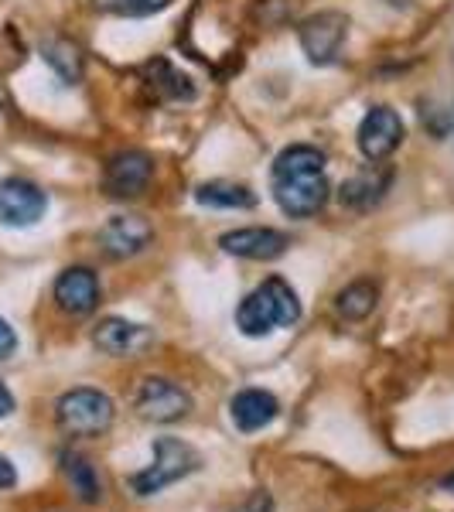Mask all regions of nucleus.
I'll list each match as a JSON object with an SVG mask.
<instances>
[{
    "mask_svg": "<svg viewBox=\"0 0 454 512\" xmlns=\"http://www.w3.org/2000/svg\"><path fill=\"white\" fill-rule=\"evenodd\" d=\"M229 414H233V424L239 431L253 434V431H263L267 424H274L280 414V403H277V396L267 390H243L233 396Z\"/></svg>",
    "mask_w": 454,
    "mask_h": 512,
    "instance_id": "obj_15",
    "label": "nucleus"
},
{
    "mask_svg": "<svg viewBox=\"0 0 454 512\" xmlns=\"http://www.w3.org/2000/svg\"><path fill=\"white\" fill-rule=\"evenodd\" d=\"M41 55H45V62L55 69V76H59L62 82H69V86H76V82L82 79V65H86V59H82V48L76 45V41L69 38H52L41 45Z\"/></svg>",
    "mask_w": 454,
    "mask_h": 512,
    "instance_id": "obj_18",
    "label": "nucleus"
},
{
    "mask_svg": "<svg viewBox=\"0 0 454 512\" xmlns=\"http://www.w3.org/2000/svg\"><path fill=\"white\" fill-rule=\"evenodd\" d=\"M154 342V332L144 325H134L127 318H103L93 332V345L99 352L113 355V359H127V355H140Z\"/></svg>",
    "mask_w": 454,
    "mask_h": 512,
    "instance_id": "obj_14",
    "label": "nucleus"
},
{
    "mask_svg": "<svg viewBox=\"0 0 454 512\" xmlns=\"http://www.w3.org/2000/svg\"><path fill=\"white\" fill-rule=\"evenodd\" d=\"M151 243H154V226L144 216H134V212L113 216L99 229V246H103V253L110 260H130V256L144 253Z\"/></svg>",
    "mask_w": 454,
    "mask_h": 512,
    "instance_id": "obj_10",
    "label": "nucleus"
},
{
    "mask_svg": "<svg viewBox=\"0 0 454 512\" xmlns=\"http://www.w3.org/2000/svg\"><path fill=\"white\" fill-rule=\"evenodd\" d=\"M14 352H18V335H14V328L0 318V362L11 359Z\"/></svg>",
    "mask_w": 454,
    "mask_h": 512,
    "instance_id": "obj_22",
    "label": "nucleus"
},
{
    "mask_svg": "<svg viewBox=\"0 0 454 512\" xmlns=\"http://www.w3.org/2000/svg\"><path fill=\"white\" fill-rule=\"evenodd\" d=\"M134 407L144 420H154V424H171V420H181L192 410V396L181 390L178 383L164 376H147L140 379Z\"/></svg>",
    "mask_w": 454,
    "mask_h": 512,
    "instance_id": "obj_6",
    "label": "nucleus"
},
{
    "mask_svg": "<svg viewBox=\"0 0 454 512\" xmlns=\"http://www.w3.org/2000/svg\"><path fill=\"white\" fill-rule=\"evenodd\" d=\"M219 246L229 256H239V260H277V256L287 253L291 236L270 226H246V229H233V233L219 236Z\"/></svg>",
    "mask_w": 454,
    "mask_h": 512,
    "instance_id": "obj_11",
    "label": "nucleus"
},
{
    "mask_svg": "<svg viewBox=\"0 0 454 512\" xmlns=\"http://www.w3.org/2000/svg\"><path fill=\"white\" fill-rule=\"evenodd\" d=\"M297 38H301V48L311 65H335L345 38H349V18L342 11H318L301 21Z\"/></svg>",
    "mask_w": 454,
    "mask_h": 512,
    "instance_id": "obj_5",
    "label": "nucleus"
},
{
    "mask_svg": "<svg viewBox=\"0 0 454 512\" xmlns=\"http://www.w3.org/2000/svg\"><path fill=\"white\" fill-rule=\"evenodd\" d=\"M171 0H93L96 11L117 14V18H147V14L164 11Z\"/></svg>",
    "mask_w": 454,
    "mask_h": 512,
    "instance_id": "obj_21",
    "label": "nucleus"
},
{
    "mask_svg": "<svg viewBox=\"0 0 454 512\" xmlns=\"http://www.w3.org/2000/svg\"><path fill=\"white\" fill-rule=\"evenodd\" d=\"M198 468H202V458H198V451L192 444L178 441V437H158V441H154V465L130 475V492L147 499V495H158L161 489H168V485L195 475Z\"/></svg>",
    "mask_w": 454,
    "mask_h": 512,
    "instance_id": "obj_3",
    "label": "nucleus"
},
{
    "mask_svg": "<svg viewBox=\"0 0 454 512\" xmlns=\"http://www.w3.org/2000/svg\"><path fill=\"white\" fill-rule=\"evenodd\" d=\"M297 318H301V301H297L294 287L280 277L263 280L236 308V328L246 338H263L274 328H291Z\"/></svg>",
    "mask_w": 454,
    "mask_h": 512,
    "instance_id": "obj_2",
    "label": "nucleus"
},
{
    "mask_svg": "<svg viewBox=\"0 0 454 512\" xmlns=\"http://www.w3.org/2000/svg\"><path fill=\"white\" fill-rule=\"evenodd\" d=\"M195 202L209 205V209H253L257 195L236 181H205L195 188Z\"/></svg>",
    "mask_w": 454,
    "mask_h": 512,
    "instance_id": "obj_16",
    "label": "nucleus"
},
{
    "mask_svg": "<svg viewBox=\"0 0 454 512\" xmlns=\"http://www.w3.org/2000/svg\"><path fill=\"white\" fill-rule=\"evenodd\" d=\"M11 414H14V396L4 383H0V420L11 417Z\"/></svg>",
    "mask_w": 454,
    "mask_h": 512,
    "instance_id": "obj_25",
    "label": "nucleus"
},
{
    "mask_svg": "<svg viewBox=\"0 0 454 512\" xmlns=\"http://www.w3.org/2000/svg\"><path fill=\"white\" fill-rule=\"evenodd\" d=\"M390 185H393V168L373 161L362 171H356L349 181H342V188H338V202L352 212H369L383 202L386 192H390Z\"/></svg>",
    "mask_w": 454,
    "mask_h": 512,
    "instance_id": "obj_12",
    "label": "nucleus"
},
{
    "mask_svg": "<svg viewBox=\"0 0 454 512\" xmlns=\"http://www.w3.org/2000/svg\"><path fill=\"white\" fill-rule=\"evenodd\" d=\"M236 512H274V499H270V492L260 489V492H253Z\"/></svg>",
    "mask_w": 454,
    "mask_h": 512,
    "instance_id": "obj_23",
    "label": "nucleus"
},
{
    "mask_svg": "<svg viewBox=\"0 0 454 512\" xmlns=\"http://www.w3.org/2000/svg\"><path fill=\"white\" fill-rule=\"evenodd\" d=\"M147 72H151V86H154V93L164 96V99H175V103H181V99H195V86H192V79L188 76H181V72L171 69L168 62L158 59V62H151L147 65Z\"/></svg>",
    "mask_w": 454,
    "mask_h": 512,
    "instance_id": "obj_20",
    "label": "nucleus"
},
{
    "mask_svg": "<svg viewBox=\"0 0 454 512\" xmlns=\"http://www.w3.org/2000/svg\"><path fill=\"white\" fill-rule=\"evenodd\" d=\"M151 178H154V161H151V154H144V151H120V154H113L103 168L106 195L120 198V202L144 195Z\"/></svg>",
    "mask_w": 454,
    "mask_h": 512,
    "instance_id": "obj_7",
    "label": "nucleus"
},
{
    "mask_svg": "<svg viewBox=\"0 0 454 512\" xmlns=\"http://www.w3.org/2000/svg\"><path fill=\"white\" fill-rule=\"evenodd\" d=\"M379 304V287L373 280H352L345 291H338L335 297V315L342 321H362L376 311Z\"/></svg>",
    "mask_w": 454,
    "mask_h": 512,
    "instance_id": "obj_17",
    "label": "nucleus"
},
{
    "mask_svg": "<svg viewBox=\"0 0 454 512\" xmlns=\"http://www.w3.org/2000/svg\"><path fill=\"white\" fill-rule=\"evenodd\" d=\"M55 304L72 318H86L99 308V280L89 267H69L55 280Z\"/></svg>",
    "mask_w": 454,
    "mask_h": 512,
    "instance_id": "obj_13",
    "label": "nucleus"
},
{
    "mask_svg": "<svg viewBox=\"0 0 454 512\" xmlns=\"http://www.w3.org/2000/svg\"><path fill=\"white\" fill-rule=\"evenodd\" d=\"M48 212V195L28 178H4L0 181V222L14 229L35 226Z\"/></svg>",
    "mask_w": 454,
    "mask_h": 512,
    "instance_id": "obj_8",
    "label": "nucleus"
},
{
    "mask_svg": "<svg viewBox=\"0 0 454 512\" xmlns=\"http://www.w3.org/2000/svg\"><path fill=\"white\" fill-rule=\"evenodd\" d=\"M14 485H18V472H14L11 461L0 454V489H14Z\"/></svg>",
    "mask_w": 454,
    "mask_h": 512,
    "instance_id": "obj_24",
    "label": "nucleus"
},
{
    "mask_svg": "<svg viewBox=\"0 0 454 512\" xmlns=\"http://www.w3.org/2000/svg\"><path fill=\"white\" fill-rule=\"evenodd\" d=\"M441 489H444V492H454V472L441 478Z\"/></svg>",
    "mask_w": 454,
    "mask_h": 512,
    "instance_id": "obj_26",
    "label": "nucleus"
},
{
    "mask_svg": "<svg viewBox=\"0 0 454 512\" xmlns=\"http://www.w3.org/2000/svg\"><path fill=\"white\" fill-rule=\"evenodd\" d=\"M359 151L366 161H386L403 144V120L390 106H373L359 123Z\"/></svg>",
    "mask_w": 454,
    "mask_h": 512,
    "instance_id": "obj_9",
    "label": "nucleus"
},
{
    "mask_svg": "<svg viewBox=\"0 0 454 512\" xmlns=\"http://www.w3.org/2000/svg\"><path fill=\"white\" fill-rule=\"evenodd\" d=\"M113 400L106 393L93 390V386H79L69 390L55 403V424L69 437H99L113 427Z\"/></svg>",
    "mask_w": 454,
    "mask_h": 512,
    "instance_id": "obj_4",
    "label": "nucleus"
},
{
    "mask_svg": "<svg viewBox=\"0 0 454 512\" xmlns=\"http://www.w3.org/2000/svg\"><path fill=\"white\" fill-rule=\"evenodd\" d=\"M274 198L291 219L318 216L328 202L325 154L311 144H291L274 161Z\"/></svg>",
    "mask_w": 454,
    "mask_h": 512,
    "instance_id": "obj_1",
    "label": "nucleus"
},
{
    "mask_svg": "<svg viewBox=\"0 0 454 512\" xmlns=\"http://www.w3.org/2000/svg\"><path fill=\"white\" fill-rule=\"evenodd\" d=\"M62 472H65V478H69L72 492H76L82 502H99L103 485H99L96 468L89 465V458H82L79 451H65L62 454Z\"/></svg>",
    "mask_w": 454,
    "mask_h": 512,
    "instance_id": "obj_19",
    "label": "nucleus"
}]
</instances>
